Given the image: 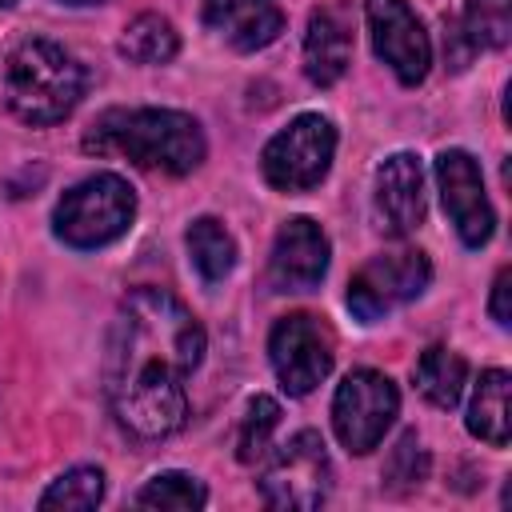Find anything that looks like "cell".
Returning <instances> with one entry per match:
<instances>
[{
	"label": "cell",
	"instance_id": "1",
	"mask_svg": "<svg viewBox=\"0 0 512 512\" xmlns=\"http://www.w3.org/2000/svg\"><path fill=\"white\" fill-rule=\"evenodd\" d=\"M200 320L164 288H132L104 344V396L124 432L164 440L188 416V376L204 360Z\"/></svg>",
	"mask_w": 512,
	"mask_h": 512
},
{
	"label": "cell",
	"instance_id": "2",
	"mask_svg": "<svg viewBox=\"0 0 512 512\" xmlns=\"http://www.w3.org/2000/svg\"><path fill=\"white\" fill-rule=\"evenodd\" d=\"M84 152L124 156L164 176H188L204 164L208 140L200 120L180 108H108L84 132Z\"/></svg>",
	"mask_w": 512,
	"mask_h": 512
},
{
	"label": "cell",
	"instance_id": "3",
	"mask_svg": "<svg viewBox=\"0 0 512 512\" xmlns=\"http://www.w3.org/2000/svg\"><path fill=\"white\" fill-rule=\"evenodd\" d=\"M84 88H88L84 64L56 40L28 36L8 52L4 96H8L12 116L32 128H48L72 116Z\"/></svg>",
	"mask_w": 512,
	"mask_h": 512
},
{
	"label": "cell",
	"instance_id": "4",
	"mask_svg": "<svg viewBox=\"0 0 512 512\" xmlns=\"http://www.w3.org/2000/svg\"><path fill=\"white\" fill-rule=\"evenodd\" d=\"M136 220V192L116 172L76 180L52 208V232L76 252H96L120 240Z\"/></svg>",
	"mask_w": 512,
	"mask_h": 512
},
{
	"label": "cell",
	"instance_id": "5",
	"mask_svg": "<svg viewBox=\"0 0 512 512\" xmlns=\"http://www.w3.org/2000/svg\"><path fill=\"white\" fill-rule=\"evenodd\" d=\"M336 156V124L320 112H300L296 120H288V128H280L264 152H260V176L268 180V188L296 196L316 188Z\"/></svg>",
	"mask_w": 512,
	"mask_h": 512
},
{
	"label": "cell",
	"instance_id": "6",
	"mask_svg": "<svg viewBox=\"0 0 512 512\" xmlns=\"http://www.w3.org/2000/svg\"><path fill=\"white\" fill-rule=\"evenodd\" d=\"M396 416H400V388L392 384V376H384L376 368H352L336 384L332 428H336V440L352 456L372 452Z\"/></svg>",
	"mask_w": 512,
	"mask_h": 512
},
{
	"label": "cell",
	"instance_id": "7",
	"mask_svg": "<svg viewBox=\"0 0 512 512\" xmlns=\"http://www.w3.org/2000/svg\"><path fill=\"white\" fill-rule=\"evenodd\" d=\"M256 488L268 508H320L332 488V460L320 432L300 428L288 436V444H280L264 464Z\"/></svg>",
	"mask_w": 512,
	"mask_h": 512
},
{
	"label": "cell",
	"instance_id": "8",
	"mask_svg": "<svg viewBox=\"0 0 512 512\" xmlns=\"http://www.w3.org/2000/svg\"><path fill=\"white\" fill-rule=\"evenodd\" d=\"M268 360L288 396H308L336 364V336L312 312H288L268 332Z\"/></svg>",
	"mask_w": 512,
	"mask_h": 512
},
{
	"label": "cell",
	"instance_id": "9",
	"mask_svg": "<svg viewBox=\"0 0 512 512\" xmlns=\"http://www.w3.org/2000/svg\"><path fill=\"white\" fill-rule=\"evenodd\" d=\"M428 280H432V264L420 248H400V252L372 256L348 280V308H352L356 320L376 324L392 308L424 296Z\"/></svg>",
	"mask_w": 512,
	"mask_h": 512
},
{
	"label": "cell",
	"instance_id": "10",
	"mask_svg": "<svg viewBox=\"0 0 512 512\" xmlns=\"http://www.w3.org/2000/svg\"><path fill=\"white\" fill-rule=\"evenodd\" d=\"M364 24L372 52L404 88H416L432 68V40L408 0H364Z\"/></svg>",
	"mask_w": 512,
	"mask_h": 512
},
{
	"label": "cell",
	"instance_id": "11",
	"mask_svg": "<svg viewBox=\"0 0 512 512\" xmlns=\"http://www.w3.org/2000/svg\"><path fill=\"white\" fill-rule=\"evenodd\" d=\"M436 188H440V204L456 228V236L464 240V248H484L496 232V212L484 196V176L480 164L464 152V148H444L436 156Z\"/></svg>",
	"mask_w": 512,
	"mask_h": 512
},
{
	"label": "cell",
	"instance_id": "12",
	"mask_svg": "<svg viewBox=\"0 0 512 512\" xmlns=\"http://www.w3.org/2000/svg\"><path fill=\"white\" fill-rule=\"evenodd\" d=\"M328 256H332V244L316 220H308V216L284 220L272 240V252H268V288L284 292V296L320 288V280L328 272Z\"/></svg>",
	"mask_w": 512,
	"mask_h": 512
},
{
	"label": "cell",
	"instance_id": "13",
	"mask_svg": "<svg viewBox=\"0 0 512 512\" xmlns=\"http://www.w3.org/2000/svg\"><path fill=\"white\" fill-rule=\"evenodd\" d=\"M376 212L388 236H412L424 224V168L412 152H392L376 168Z\"/></svg>",
	"mask_w": 512,
	"mask_h": 512
},
{
	"label": "cell",
	"instance_id": "14",
	"mask_svg": "<svg viewBox=\"0 0 512 512\" xmlns=\"http://www.w3.org/2000/svg\"><path fill=\"white\" fill-rule=\"evenodd\" d=\"M352 64V20L344 4L312 8L304 28V76L316 88H332Z\"/></svg>",
	"mask_w": 512,
	"mask_h": 512
},
{
	"label": "cell",
	"instance_id": "15",
	"mask_svg": "<svg viewBox=\"0 0 512 512\" xmlns=\"http://www.w3.org/2000/svg\"><path fill=\"white\" fill-rule=\"evenodd\" d=\"M508 392H512V376L504 368H488L480 372L476 388H472V404H468V432L492 448L508 444L512 432V416H508Z\"/></svg>",
	"mask_w": 512,
	"mask_h": 512
},
{
	"label": "cell",
	"instance_id": "16",
	"mask_svg": "<svg viewBox=\"0 0 512 512\" xmlns=\"http://www.w3.org/2000/svg\"><path fill=\"white\" fill-rule=\"evenodd\" d=\"M412 380H416V392L432 404V408H456L460 396H464V380H468V364L460 352L444 348V344H432L420 352L416 368H412Z\"/></svg>",
	"mask_w": 512,
	"mask_h": 512
},
{
	"label": "cell",
	"instance_id": "17",
	"mask_svg": "<svg viewBox=\"0 0 512 512\" xmlns=\"http://www.w3.org/2000/svg\"><path fill=\"white\" fill-rule=\"evenodd\" d=\"M184 244H188V260H192V268L200 272L204 284H220L236 268V240L216 216L192 220L188 232H184Z\"/></svg>",
	"mask_w": 512,
	"mask_h": 512
},
{
	"label": "cell",
	"instance_id": "18",
	"mask_svg": "<svg viewBox=\"0 0 512 512\" xmlns=\"http://www.w3.org/2000/svg\"><path fill=\"white\" fill-rule=\"evenodd\" d=\"M176 52H180V36L172 20L160 12L136 16L120 36V56H128L132 64H168Z\"/></svg>",
	"mask_w": 512,
	"mask_h": 512
},
{
	"label": "cell",
	"instance_id": "19",
	"mask_svg": "<svg viewBox=\"0 0 512 512\" xmlns=\"http://www.w3.org/2000/svg\"><path fill=\"white\" fill-rule=\"evenodd\" d=\"M136 508H164V512H196L208 504V488L188 472H156L136 496Z\"/></svg>",
	"mask_w": 512,
	"mask_h": 512
},
{
	"label": "cell",
	"instance_id": "20",
	"mask_svg": "<svg viewBox=\"0 0 512 512\" xmlns=\"http://www.w3.org/2000/svg\"><path fill=\"white\" fill-rule=\"evenodd\" d=\"M104 500V472L92 468V464H80V468H68L60 472L44 496H40V508H72V512H88Z\"/></svg>",
	"mask_w": 512,
	"mask_h": 512
},
{
	"label": "cell",
	"instance_id": "21",
	"mask_svg": "<svg viewBox=\"0 0 512 512\" xmlns=\"http://www.w3.org/2000/svg\"><path fill=\"white\" fill-rule=\"evenodd\" d=\"M276 424H280V404H276L272 396L256 392V396L244 404L240 432H236V456H240V464H256V460H264Z\"/></svg>",
	"mask_w": 512,
	"mask_h": 512
},
{
	"label": "cell",
	"instance_id": "22",
	"mask_svg": "<svg viewBox=\"0 0 512 512\" xmlns=\"http://www.w3.org/2000/svg\"><path fill=\"white\" fill-rule=\"evenodd\" d=\"M508 4L512 0H468L464 24H460V36L468 40V52H476V48H504L508 44V32H512Z\"/></svg>",
	"mask_w": 512,
	"mask_h": 512
},
{
	"label": "cell",
	"instance_id": "23",
	"mask_svg": "<svg viewBox=\"0 0 512 512\" xmlns=\"http://www.w3.org/2000/svg\"><path fill=\"white\" fill-rule=\"evenodd\" d=\"M280 32H284V12H280L272 0H264V4H256V8H248V12H240V16L224 28L228 44H232V48H240V52L268 48Z\"/></svg>",
	"mask_w": 512,
	"mask_h": 512
},
{
	"label": "cell",
	"instance_id": "24",
	"mask_svg": "<svg viewBox=\"0 0 512 512\" xmlns=\"http://www.w3.org/2000/svg\"><path fill=\"white\" fill-rule=\"evenodd\" d=\"M424 468H428V460H424V452H420V440H416V432H404L400 436V444H396V452H392V460H388V480H404V484H420L424 480Z\"/></svg>",
	"mask_w": 512,
	"mask_h": 512
},
{
	"label": "cell",
	"instance_id": "25",
	"mask_svg": "<svg viewBox=\"0 0 512 512\" xmlns=\"http://www.w3.org/2000/svg\"><path fill=\"white\" fill-rule=\"evenodd\" d=\"M256 4H264V0H204V24L216 28V32H224L240 12L256 8Z\"/></svg>",
	"mask_w": 512,
	"mask_h": 512
},
{
	"label": "cell",
	"instance_id": "26",
	"mask_svg": "<svg viewBox=\"0 0 512 512\" xmlns=\"http://www.w3.org/2000/svg\"><path fill=\"white\" fill-rule=\"evenodd\" d=\"M512 284V268L504 264L500 272H496V280H492V300H488V312H492V320L500 324V328H508L512 324V312H508V288Z\"/></svg>",
	"mask_w": 512,
	"mask_h": 512
},
{
	"label": "cell",
	"instance_id": "27",
	"mask_svg": "<svg viewBox=\"0 0 512 512\" xmlns=\"http://www.w3.org/2000/svg\"><path fill=\"white\" fill-rule=\"evenodd\" d=\"M60 4H100V0H60Z\"/></svg>",
	"mask_w": 512,
	"mask_h": 512
},
{
	"label": "cell",
	"instance_id": "28",
	"mask_svg": "<svg viewBox=\"0 0 512 512\" xmlns=\"http://www.w3.org/2000/svg\"><path fill=\"white\" fill-rule=\"evenodd\" d=\"M12 4H16V0H0V8H12Z\"/></svg>",
	"mask_w": 512,
	"mask_h": 512
}]
</instances>
